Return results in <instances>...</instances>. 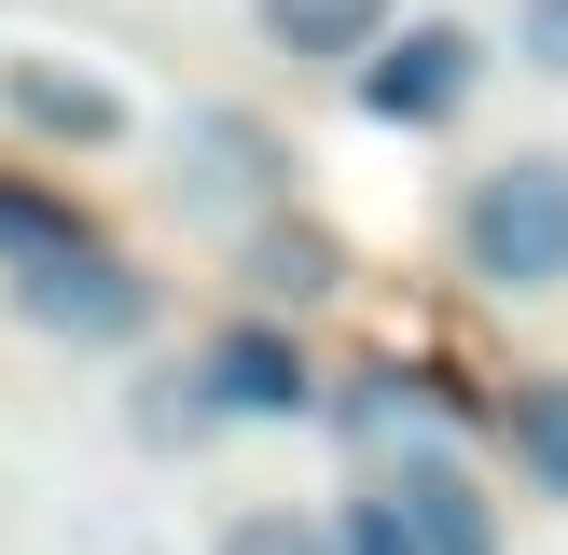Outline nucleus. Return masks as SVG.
I'll return each mask as SVG.
<instances>
[{
    "mask_svg": "<svg viewBox=\"0 0 568 555\" xmlns=\"http://www.w3.org/2000/svg\"><path fill=\"white\" fill-rule=\"evenodd\" d=\"M444 250H458L471 292L555 305V292H568V153H555V139L486 153V167L458 181V209H444Z\"/></svg>",
    "mask_w": 568,
    "mask_h": 555,
    "instance_id": "f257e3e1",
    "label": "nucleus"
},
{
    "mask_svg": "<svg viewBox=\"0 0 568 555\" xmlns=\"http://www.w3.org/2000/svg\"><path fill=\"white\" fill-rule=\"evenodd\" d=\"M292 181H305V153L264 125V111H236V98L166 111V209H181L194 236H250V222H277Z\"/></svg>",
    "mask_w": 568,
    "mask_h": 555,
    "instance_id": "f03ea898",
    "label": "nucleus"
},
{
    "mask_svg": "<svg viewBox=\"0 0 568 555\" xmlns=\"http://www.w3.org/2000/svg\"><path fill=\"white\" fill-rule=\"evenodd\" d=\"M486 70H499V42H486L471 14H403V28L347 70V98H361V125H388V139H444L471 98H486Z\"/></svg>",
    "mask_w": 568,
    "mask_h": 555,
    "instance_id": "7ed1b4c3",
    "label": "nucleus"
},
{
    "mask_svg": "<svg viewBox=\"0 0 568 555\" xmlns=\"http://www.w3.org/2000/svg\"><path fill=\"white\" fill-rule=\"evenodd\" d=\"M0 305H14L42 347H153V320H166V292H153L111 236H98V250H55V264H14Z\"/></svg>",
    "mask_w": 568,
    "mask_h": 555,
    "instance_id": "20e7f679",
    "label": "nucleus"
},
{
    "mask_svg": "<svg viewBox=\"0 0 568 555\" xmlns=\"http://www.w3.org/2000/svg\"><path fill=\"white\" fill-rule=\"evenodd\" d=\"M0 125L42 139V153H125L139 139V98L70 42H0Z\"/></svg>",
    "mask_w": 568,
    "mask_h": 555,
    "instance_id": "39448f33",
    "label": "nucleus"
},
{
    "mask_svg": "<svg viewBox=\"0 0 568 555\" xmlns=\"http://www.w3.org/2000/svg\"><path fill=\"white\" fill-rule=\"evenodd\" d=\"M194 389H209L222 431H305V416H320V361H305V333L264 320V305L194 347Z\"/></svg>",
    "mask_w": 568,
    "mask_h": 555,
    "instance_id": "423d86ee",
    "label": "nucleus"
},
{
    "mask_svg": "<svg viewBox=\"0 0 568 555\" xmlns=\"http://www.w3.org/2000/svg\"><path fill=\"white\" fill-rule=\"evenodd\" d=\"M388 486V514L416 527V555H499V500H486V472H471V444H444V431H416V444H388V458H361Z\"/></svg>",
    "mask_w": 568,
    "mask_h": 555,
    "instance_id": "0eeeda50",
    "label": "nucleus"
},
{
    "mask_svg": "<svg viewBox=\"0 0 568 555\" xmlns=\"http://www.w3.org/2000/svg\"><path fill=\"white\" fill-rule=\"evenodd\" d=\"M388 28H403V0H250V42L292 70H361Z\"/></svg>",
    "mask_w": 568,
    "mask_h": 555,
    "instance_id": "6e6552de",
    "label": "nucleus"
},
{
    "mask_svg": "<svg viewBox=\"0 0 568 555\" xmlns=\"http://www.w3.org/2000/svg\"><path fill=\"white\" fill-rule=\"evenodd\" d=\"M236 278H250V305H264V320H292V305L347 292V250H333L305 209H277V222H250V236H236Z\"/></svg>",
    "mask_w": 568,
    "mask_h": 555,
    "instance_id": "1a4fd4ad",
    "label": "nucleus"
},
{
    "mask_svg": "<svg viewBox=\"0 0 568 555\" xmlns=\"http://www.w3.org/2000/svg\"><path fill=\"white\" fill-rule=\"evenodd\" d=\"M55 250H98V209H83L70 181L0 167V278H14V264H55Z\"/></svg>",
    "mask_w": 568,
    "mask_h": 555,
    "instance_id": "9d476101",
    "label": "nucleus"
},
{
    "mask_svg": "<svg viewBox=\"0 0 568 555\" xmlns=\"http://www.w3.org/2000/svg\"><path fill=\"white\" fill-rule=\"evenodd\" d=\"M125 431L153 444V458H194V444H222V416H209V389H194V347H181V361H153V375L125 389Z\"/></svg>",
    "mask_w": 568,
    "mask_h": 555,
    "instance_id": "9b49d317",
    "label": "nucleus"
},
{
    "mask_svg": "<svg viewBox=\"0 0 568 555\" xmlns=\"http://www.w3.org/2000/svg\"><path fill=\"white\" fill-rule=\"evenodd\" d=\"M499 444H514V472L541 500H568V375H527L514 403H499Z\"/></svg>",
    "mask_w": 568,
    "mask_h": 555,
    "instance_id": "f8f14e48",
    "label": "nucleus"
},
{
    "mask_svg": "<svg viewBox=\"0 0 568 555\" xmlns=\"http://www.w3.org/2000/svg\"><path fill=\"white\" fill-rule=\"evenodd\" d=\"M209 555H347V542H333V514H305V500H250V514H222Z\"/></svg>",
    "mask_w": 568,
    "mask_h": 555,
    "instance_id": "ddd939ff",
    "label": "nucleus"
},
{
    "mask_svg": "<svg viewBox=\"0 0 568 555\" xmlns=\"http://www.w3.org/2000/svg\"><path fill=\"white\" fill-rule=\"evenodd\" d=\"M333 542H347V555H416V527L388 514V486L361 472V486H347V514H333Z\"/></svg>",
    "mask_w": 568,
    "mask_h": 555,
    "instance_id": "4468645a",
    "label": "nucleus"
},
{
    "mask_svg": "<svg viewBox=\"0 0 568 555\" xmlns=\"http://www.w3.org/2000/svg\"><path fill=\"white\" fill-rule=\"evenodd\" d=\"M514 70L568 83V0H514Z\"/></svg>",
    "mask_w": 568,
    "mask_h": 555,
    "instance_id": "2eb2a0df",
    "label": "nucleus"
}]
</instances>
